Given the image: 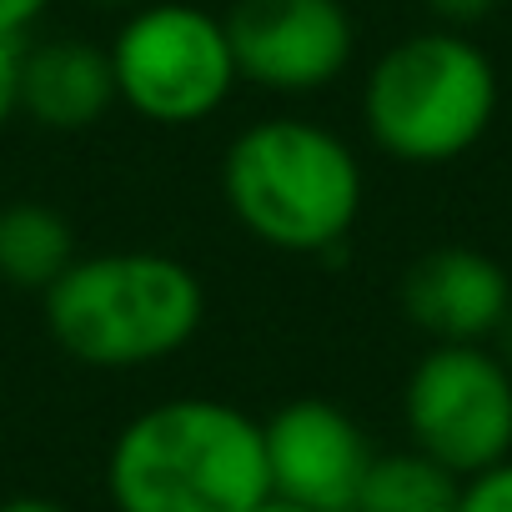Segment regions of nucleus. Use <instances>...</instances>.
Returning a JSON list of instances; mask_svg holds the SVG:
<instances>
[{
    "mask_svg": "<svg viewBox=\"0 0 512 512\" xmlns=\"http://www.w3.org/2000/svg\"><path fill=\"white\" fill-rule=\"evenodd\" d=\"M116 512H251L272 497L262 422L221 397H166L136 412L106 457Z\"/></svg>",
    "mask_w": 512,
    "mask_h": 512,
    "instance_id": "obj_1",
    "label": "nucleus"
},
{
    "mask_svg": "<svg viewBox=\"0 0 512 512\" xmlns=\"http://www.w3.org/2000/svg\"><path fill=\"white\" fill-rule=\"evenodd\" d=\"M362 161L322 121L267 116L231 136L221 196L246 236L287 256L337 251L362 216Z\"/></svg>",
    "mask_w": 512,
    "mask_h": 512,
    "instance_id": "obj_2",
    "label": "nucleus"
},
{
    "mask_svg": "<svg viewBox=\"0 0 512 512\" xmlns=\"http://www.w3.org/2000/svg\"><path fill=\"white\" fill-rule=\"evenodd\" d=\"M206 322L201 277L166 251H96L46 292L56 347L96 372H136L176 357Z\"/></svg>",
    "mask_w": 512,
    "mask_h": 512,
    "instance_id": "obj_3",
    "label": "nucleus"
},
{
    "mask_svg": "<svg viewBox=\"0 0 512 512\" xmlns=\"http://www.w3.org/2000/svg\"><path fill=\"white\" fill-rule=\"evenodd\" d=\"M497 116V66L462 31H417L387 46L362 86V121L377 151L402 166L467 156Z\"/></svg>",
    "mask_w": 512,
    "mask_h": 512,
    "instance_id": "obj_4",
    "label": "nucleus"
},
{
    "mask_svg": "<svg viewBox=\"0 0 512 512\" xmlns=\"http://www.w3.org/2000/svg\"><path fill=\"white\" fill-rule=\"evenodd\" d=\"M106 51L121 106L151 126H201L241 81L221 16L191 0H146Z\"/></svg>",
    "mask_w": 512,
    "mask_h": 512,
    "instance_id": "obj_5",
    "label": "nucleus"
},
{
    "mask_svg": "<svg viewBox=\"0 0 512 512\" xmlns=\"http://www.w3.org/2000/svg\"><path fill=\"white\" fill-rule=\"evenodd\" d=\"M402 422L417 452L467 482L512 457V367L487 347L432 342L407 372Z\"/></svg>",
    "mask_w": 512,
    "mask_h": 512,
    "instance_id": "obj_6",
    "label": "nucleus"
},
{
    "mask_svg": "<svg viewBox=\"0 0 512 512\" xmlns=\"http://www.w3.org/2000/svg\"><path fill=\"white\" fill-rule=\"evenodd\" d=\"M221 26L236 76L267 96H317L357 56V21L342 0H231Z\"/></svg>",
    "mask_w": 512,
    "mask_h": 512,
    "instance_id": "obj_7",
    "label": "nucleus"
},
{
    "mask_svg": "<svg viewBox=\"0 0 512 512\" xmlns=\"http://www.w3.org/2000/svg\"><path fill=\"white\" fill-rule=\"evenodd\" d=\"M272 497L302 512H352L372 467L367 432L322 397H297L262 422Z\"/></svg>",
    "mask_w": 512,
    "mask_h": 512,
    "instance_id": "obj_8",
    "label": "nucleus"
},
{
    "mask_svg": "<svg viewBox=\"0 0 512 512\" xmlns=\"http://www.w3.org/2000/svg\"><path fill=\"white\" fill-rule=\"evenodd\" d=\"M402 312L442 347H487L512 317V282L487 251L437 246L407 267Z\"/></svg>",
    "mask_w": 512,
    "mask_h": 512,
    "instance_id": "obj_9",
    "label": "nucleus"
},
{
    "mask_svg": "<svg viewBox=\"0 0 512 512\" xmlns=\"http://www.w3.org/2000/svg\"><path fill=\"white\" fill-rule=\"evenodd\" d=\"M111 51L81 36H51L21 56V116L46 131H86L116 106Z\"/></svg>",
    "mask_w": 512,
    "mask_h": 512,
    "instance_id": "obj_10",
    "label": "nucleus"
},
{
    "mask_svg": "<svg viewBox=\"0 0 512 512\" xmlns=\"http://www.w3.org/2000/svg\"><path fill=\"white\" fill-rule=\"evenodd\" d=\"M76 262V231L46 201L0 206V282L16 292H51Z\"/></svg>",
    "mask_w": 512,
    "mask_h": 512,
    "instance_id": "obj_11",
    "label": "nucleus"
},
{
    "mask_svg": "<svg viewBox=\"0 0 512 512\" xmlns=\"http://www.w3.org/2000/svg\"><path fill=\"white\" fill-rule=\"evenodd\" d=\"M462 477L427 452H377L352 512H457Z\"/></svg>",
    "mask_w": 512,
    "mask_h": 512,
    "instance_id": "obj_12",
    "label": "nucleus"
},
{
    "mask_svg": "<svg viewBox=\"0 0 512 512\" xmlns=\"http://www.w3.org/2000/svg\"><path fill=\"white\" fill-rule=\"evenodd\" d=\"M457 512H512V457L467 477L462 482V497H457Z\"/></svg>",
    "mask_w": 512,
    "mask_h": 512,
    "instance_id": "obj_13",
    "label": "nucleus"
},
{
    "mask_svg": "<svg viewBox=\"0 0 512 512\" xmlns=\"http://www.w3.org/2000/svg\"><path fill=\"white\" fill-rule=\"evenodd\" d=\"M21 56H26V41L0 36V131L21 116Z\"/></svg>",
    "mask_w": 512,
    "mask_h": 512,
    "instance_id": "obj_14",
    "label": "nucleus"
},
{
    "mask_svg": "<svg viewBox=\"0 0 512 512\" xmlns=\"http://www.w3.org/2000/svg\"><path fill=\"white\" fill-rule=\"evenodd\" d=\"M427 6V16L442 26V31H472V26H482L492 11H497V0H422Z\"/></svg>",
    "mask_w": 512,
    "mask_h": 512,
    "instance_id": "obj_15",
    "label": "nucleus"
},
{
    "mask_svg": "<svg viewBox=\"0 0 512 512\" xmlns=\"http://www.w3.org/2000/svg\"><path fill=\"white\" fill-rule=\"evenodd\" d=\"M51 6H56V0H0V36L21 41Z\"/></svg>",
    "mask_w": 512,
    "mask_h": 512,
    "instance_id": "obj_16",
    "label": "nucleus"
},
{
    "mask_svg": "<svg viewBox=\"0 0 512 512\" xmlns=\"http://www.w3.org/2000/svg\"><path fill=\"white\" fill-rule=\"evenodd\" d=\"M0 512H71L66 502H51V497H6Z\"/></svg>",
    "mask_w": 512,
    "mask_h": 512,
    "instance_id": "obj_17",
    "label": "nucleus"
},
{
    "mask_svg": "<svg viewBox=\"0 0 512 512\" xmlns=\"http://www.w3.org/2000/svg\"><path fill=\"white\" fill-rule=\"evenodd\" d=\"M497 342H502V352H497V357H502V362L512 367V317L502 322V332H497Z\"/></svg>",
    "mask_w": 512,
    "mask_h": 512,
    "instance_id": "obj_18",
    "label": "nucleus"
},
{
    "mask_svg": "<svg viewBox=\"0 0 512 512\" xmlns=\"http://www.w3.org/2000/svg\"><path fill=\"white\" fill-rule=\"evenodd\" d=\"M251 512H302V507H292V502H282V497H267L262 507H251Z\"/></svg>",
    "mask_w": 512,
    "mask_h": 512,
    "instance_id": "obj_19",
    "label": "nucleus"
},
{
    "mask_svg": "<svg viewBox=\"0 0 512 512\" xmlns=\"http://www.w3.org/2000/svg\"><path fill=\"white\" fill-rule=\"evenodd\" d=\"M91 6H111V11H136V6H146V0H91Z\"/></svg>",
    "mask_w": 512,
    "mask_h": 512,
    "instance_id": "obj_20",
    "label": "nucleus"
}]
</instances>
